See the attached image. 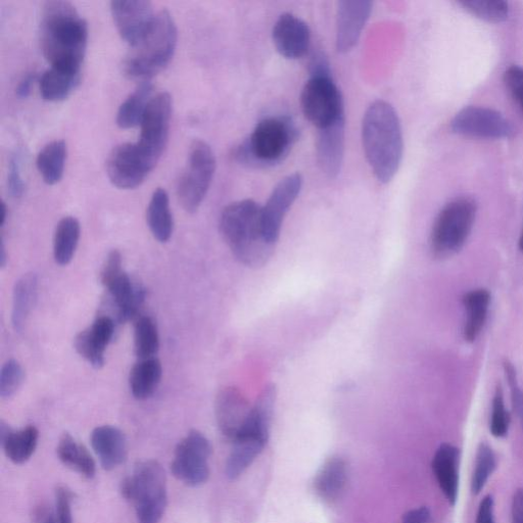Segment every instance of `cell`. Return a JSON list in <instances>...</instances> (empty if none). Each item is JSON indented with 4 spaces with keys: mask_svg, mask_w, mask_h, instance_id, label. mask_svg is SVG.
<instances>
[{
    "mask_svg": "<svg viewBox=\"0 0 523 523\" xmlns=\"http://www.w3.org/2000/svg\"><path fill=\"white\" fill-rule=\"evenodd\" d=\"M87 40V23L72 4L58 0L44 5L40 43L52 67L81 71Z\"/></svg>",
    "mask_w": 523,
    "mask_h": 523,
    "instance_id": "1",
    "label": "cell"
},
{
    "mask_svg": "<svg viewBox=\"0 0 523 523\" xmlns=\"http://www.w3.org/2000/svg\"><path fill=\"white\" fill-rule=\"evenodd\" d=\"M365 157L379 182L389 183L403 159L404 139L399 116L385 101H376L366 110L362 122Z\"/></svg>",
    "mask_w": 523,
    "mask_h": 523,
    "instance_id": "2",
    "label": "cell"
},
{
    "mask_svg": "<svg viewBox=\"0 0 523 523\" xmlns=\"http://www.w3.org/2000/svg\"><path fill=\"white\" fill-rule=\"evenodd\" d=\"M220 231L234 257L249 267L264 266L275 246L269 243L262 226V207L253 200L228 205L220 217Z\"/></svg>",
    "mask_w": 523,
    "mask_h": 523,
    "instance_id": "3",
    "label": "cell"
},
{
    "mask_svg": "<svg viewBox=\"0 0 523 523\" xmlns=\"http://www.w3.org/2000/svg\"><path fill=\"white\" fill-rule=\"evenodd\" d=\"M177 27L168 11H161L142 39L131 47L123 70L139 82L151 81L170 64L176 51Z\"/></svg>",
    "mask_w": 523,
    "mask_h": 523,
    "instance_id": "4",
    "label": "cell"
},
{
    "mask_svg": "<svg viewBox=\"0 0 523 523\" xmlns=\"http://www.w3.org/2000/svg\"><path fill=\"white\" fill-rule=\"evenodd\" d=\"M298 138V128L288 117L260 121L252 134L234 151L237 162L251 167H271L287 158Z\"/></svg>",
    "mask_w": 523,
    "mask_h": 523,
    "instance_id": "5",
    "label": "cell"
},
{
    "mask_svg": "<svg viewBox=\"0 0 523 523\" xmlns=\"http://www.w3.org/2000/svg\"><path fill=\"white\" fill-rule=\"evenodd\" d=\"M310 71L311 77L302 91L301 106L306 119L322 130L345 119L344 101L323 55H315Z\"/></svg>",
    "mask_w": 523,
    "mask_h": 523,
    "instance_id": "6",
    "label": "cell"
},
{
    "mask_svg": "<svg viewBox=\"0 0 523 523\" xmlns=\"http://www.w3.org/2000/svg\"><path fill=\"white\" fill-rule=\"evenodd\" d=\"M122 496L132 502L138 523H160L167 507V480L155 460L139 462L121 484Z\"/></svg>",
    "mask_w": 523,
    "mask_h": 523,
    "instance_id": "7",
    "label": "cell"
},
{
    "mask_svg": "<svg viewBox=\"0 0 523 523\" xmlns=\"http://www.w3.org/2000/svg\"><path fill=\"white\" fill-rule=\"evenodd\" d=\"M273 410L274 404L267 399H259L253 406L243 431L232 441L233 447L225 467L228 479H239L264 450Z\"/></svg>",
    "mask_w": 523,
    "mask_h": 523,
    "instance_id": "8",
    "label": "cell"
},
{
    "mask_svg": "<svg viewBox=\"0 0 523 523\" xmlns=\"http://www.w3.org/2000/svg\"><path fill=\"white\" fill-rule=\"evenodd\" d=\"M478 214V205L470 198H459L439 213L432 230L431 246L440 259L457 254L466 244Z\"/></svg>",
    "mask_w": 523,
    "mask_h": 523,
    "instance_id": "9",
    "label": "cell"
},
{
    "mask_svg": "<svg viewBox=\"0 0 523 523\" xmlns=\"http://www.w3.org/2000/svg\"><path fill=\"white\" fill-rule=\"evenodd\" d=\"M215 170L216 159L211 147L203 140H195L177 185L178 201L186 212L199 210L209 192Z\"/></svg>",
    "mask_w": 523,
    "mask_h": 523,
    "instance_id": "10",
    "label": "cell"
},
{
    "mask_svg": "<svg viewBox=\"0 0 523 523\" xmlns=\"http://www.w3.org/2000/svg\"><path fill=\"white\" fill-rule=\"evenodd\" d=\"M212 447L200 432H190L177 446L171 471L174 477L190 487L205 484L210 477L209 459Z\"/></svg>",
    "mask_w": 523,
    "mask_h": 523,
    "instance_id": "11",
    "label": "cell"
},
{
    "mask_svg": "<svg viewBox=\"0 0 523 523\" xmlns=\"http://www.w3.org/2000/svg\"><path fill=\"white\" fill-rule=\"evenodd\" d=\"M158 160L136 144L116 147L107 162L110 181L120 189H134L155 169Z\"/></svg>",
    "mask_w": 523,
    "mask_h": 523,
    "instance_id": "12",
    "label": "cell"
},
{
    "mask_svg": "<svg viewBox=\"0 0 523 523\" xmlns=\"http://www.w3.org/2000/svg\"><path fill=\"white\" fill-rule=\"evenodd\" d=\"M171 117V95L161 92L151 100L140 123L141 132L137 144L158 161L168 144Z\"/></svg>",
    "mask_w": 523,
    "mask_h": 523,
    "instance_id": "13",
    "label": "cell"
},
{
    "mask_svg": "<svg viewBox=\"0 0 523 523\" xmlns=\"http://www.w3.org/2000/svg\"><path fill=\"white\" fill-rule=\"evenodd\" d=\"M454 133L482 139H504L512 136L511 123L498 111L485 107H466L451 121Z\"/></svg>",
    "mask_w": 523,
    "mask_h": 523,
    "instance_id": "14",
    "label": "cell"
},
{
    "mask_svg": "<svg viewBox=\"0 0 523 523\" xmlns=\"http://www.w3.org/2000/svg\"><path fill=\"white\" fill-rule=\"evenodd\" d=\"M303 177L294 173L284 177L274 187L264 207H262V226L269 243L276 245L285 215L288 214L300 196Z\"/></svg>",
    "mask_w": 523,
    "mask_h": 523,
    "instance_id": "15",
    "label": "cell"
},
{
    "mask_svg": "<svg viewBox=\"0 0 523 523\" xmlns=\"http://www.w3.org/2000/svg\"><path fill=\"white\" fill-rule=\"evenodd\" d=\"M111 12L119 34L130 47L148 33L156 18L153 5L145 0L112 2Z\"/></svg>",
    "mask_w": 523,
    "mask_h": 523,
    "instance_id": "16",
    "label": "cell"
},
{
    "mask_svg": "<svg viewBox=\"0 0 523 523\" xmlns=\"http://www.w3.org/2000/svg\"><path fill=\"white\" fill-rule=\"evenodd\" d=\"M372 3L367 0H345L338 5L336 44L339 53H349L358 43L370 18Z\"/></svg>",
    "mask_w": 523,
    "mask_h": 523,
    "instance_id": "17",
    "label": "cell"
},
{
    "mask_svg": "<svg viewBox=\"0 0 523 523\" xmlns=\"http://www.w3.org/2000/svg\"><path fill=\"white\" fill-rule=\"evenodd\" d=\"M277 52L285 59L298 60L304 57L310 47L311 31L299 17L287 13L276 21L272 31Z\"/></svg>",
    "mask_w": 523,
    "mask_h": 523,
    "instance_id": "18",
    "label": "cell"
},
{
    "mask_svg": "<svg viewBox=\"0 0 523 523\" xmlns=\"http://www.w3.org/2000/svg\"><path fill=\"white\" fill-rule=\"evenodd\" d=\"M252 409L239 389L228 387L220 391L216 398L215 412L223 436L234 441L243 431Z\"/></svg>",
    "mask_w": 523,
    "mask_h": 523,
    "instance_id": "19",
    "label": "cell"
},
{
    "mask_svg": "<svg viewBox=\"0 0 523 523\" xmlns=\"http://www.w3.org/2000/svg\"><path fill=\"white\" fill-rule=\"evenodd\" d=\"M115 335V321L110 316H100L93 324L79 332L74 340L77 353L92 367L101 369L106 363V350Z\"/></svg>",
    "mask_w": 523,
    "mask_h": 523,
    "instance_id": "20",
    "label": "cell"
},
{
    "mask_svg": "<svg viewBox=\"0 0 523 523\" xmlns=\"http://www.w3.org/2000/svg\"><path fill=\"white\" fill-rule=\"evenodd\" d=\"M345 119L319 130L317 160L321 171L329 178H336L342 170L345 155Z\"/></svg>",
    "mask_w": 523,
    "mask_h": 523,
    "instance_id": "21",
    "label": "cell"
},
{
    "mask_svg": "<svg viewBox=\"0 0 523 523\" xmlns=\"http://www.w3.org/2000/svg\"><path fill=\"white\" fill-rule=\"evenodd\" d=\"M106 290H108L116 307L117 318L120 323L135 318L146 300V290L141 285L134 284L125 272L110 282Z\"/></svg>",
    "mask_w": 523,
    "mask_h": 523,
    "instance_id": "22",
    "label": "cell"
},
{
    "mask_svg": "<svg viewBox=\"0 0 523 523\" xmlns=\"http://www.w3.org/2000/svg\"><path fill=\"white\" fill-rule=\"evenodd\" d=\"M91 446L106 470L115 469L127 458L126 438L115 426L97 427L91 434Z\"/></svg>",
    "mask_w": 523,
    "mask_h": 523,
    "instance_id": "23",
    "label": "cell"
},
{
    "mask_svg": "<svg viewBox=\"0 0 523 523\" xmlns=\"http://www.w3.org/2000/svg\"><path fill=\"white\" fill-rule=\"evenodd\" d=\"M460 450L451 444H442L433 459L437 482L448 502L455 506L459 493Z\"/></svg>",
    "mask_w": 523,
    "mask_h": 523,
    "instance_id": "24",
    "label": "cell"
},
{
    "mask_svg": "<svg viewBox=\"0 0 523 523\" xmlns=\"http://www.w3.org/2000/svg\"><path fill=\"white\" fill-rule=\"evenodd\" d=\"M349 471L341 457L329 458L319 470L315 479V490L325 501L338 500L348 484Z\"/></svg>",
    "mask_w": 523,
    "mask_h": 523,
    "instance_id": "25",
    "label": "cell"
},
{
    "mask_svg": "<svg viewBox=\"0 0 523 523\" xmlns=\"http://www.w3.org/2000/svg\"><path fill=\"white\" fill-rule=\"evenodd\" d=\"M38 438V430L33 425L14 432L5 422L0 424V443H2L7 457L15 464H23L32 457Z\"/></svg>",
    "mask_w": 523,
    "mask_h": 523,
    "instance_id": "26",
    "label": "cell"
},
{
    "mask_svg": "<svg viewBox=\"0 0 523 523\" xmlns=\"http://www.w3.org/2000/svg\"><path fill=\"white\" fill-rule=\"evenodd\" d=\"M462 302L466 312L463 337L466 342L473 343L480 337L486 324L491 294L485 289L473 290L463 296Z\"/></svg>",
    "mask_w": 523,
    "mask_h": 523,
    "instance_id": "27",
    "label": "cell"
},
{
    "mask_svg": "<svg viewBox=\"0 0 523 523\" xmlns=\"http://www.w3.org/2000/svg\"><path fill=\"white\" fill-rule=\"evenodd\" d=\"M163 375V367L159 359L139 360L131 369L129 387L136 400H147L157 391Z\"/></svg>",
    "mask_w": 523,
    "mask_h": 523,
    "instance_id": "28",
    "label": "cell"
},
{
    "mask_svg": "<svg viewBox=\"0 0 523 523\" xmlns=\"http://www.w3.org/2000/svg\"><path fill=\"white\" fill-rule=\"evenodd\" d=\"M81 71L52 67L40 79V93L43 100L58 103L65 101L79 85Z\"/></svg>",
    "mask_w": 523,
    "mask_h": 523,
    "instance_id": "29",
    "label": "cell"
},
{
    "mask_svg": "<svg viewBox=\"0 0 523 523\" xmlns=\"http://www.w3.org/2000/svg\"><path fill=\"white\" fill-rule=\"evenodd\" d=\"M38 294V278L34 273L23 275L15 284L13 295L12 323L21 332L32 312Z\"/></svg>",
    "mask_w": 523,
    "mask_h": 523,
    "instance_id": "30",
    "label": "cell"
},
{
    "mask_svg": "<svg viewBox=\"0 0 523 523\" xmlns=\"http://www.w3.org/2000/svg\"><path fill=\"white\" fill-rule=\"evenodd\" d=\"M147 221L158 242L162 244L169 242L173 234L174 221L169 196L165 189L155 190L148 207Z\"/></svg>",
    "mask_w": 523,
    "mask_h": 523,
    "instance_id": "31",
    "label": "cell"
},
{
    "mask_svg": "<svg viewBox=\"0 0 523 523\" xmlns=\"http://www.w3.org/2000/svg\"><path fill=\"white\" fill-rule=\"evenodd\" d=\"M153 89L151 81L138 84L137 88L119 108L116 121L120 128L130 129L140 125L153 99Z\"/></svg>",
    "mask_w": 523,
    "mask_h": 523,
    "instance_id": "32",
    "label": "cell"
},
{
    "mask_svg": "<svg viewBox=\"0 0 523 523\" xmlns=\"http://www.w3.org/2000/svg\"><path fill=\"white\" fill-rule=\"evenodd\" d=\"M67 144L64 140H55L46 145L38 154L36 166L43 181L49 185L59 183L65 172Z\"/></svg>",
    "mask_w": 523,
    "mask_h": 523,
    "instance_id": "33",
    "label": "cell"
},
{
    "mask_svg": "<svg viewBox=\"0 0 523 523\" xmlns=\"http://www.w3.org/2000/svg\"><path fill=\"white\" fill-rule=\"evenodd\" d=\"M80 235V223L75 217L68 216L59 222L54 237V257L57 264L66 266L71 263Z\"/></svg>",
    "mask_w": 523,
    "mask_h": 523,
    "instance_id": "34",
    "label": "cell"
},
{
    "mask_svg": "<svg viewBox=\"0 0 523 523\" xmlns=\"http://www.w3.org/2000/svg\"><path fill=\"white\" fill-rule=\"evenodd\" d=\"M59 459L67 467L77 471L83 477L92 479L95 474V462L88 450L78 444L70 434H64L58 445Z\"/></svg>",
    "mask_w": 523,
    "mask_h": 523,
    "instance_id": "35",
    "label": "cell"
},
{
    "mask_svg": "<svg viewBox=\"0 0 523 523\" xmlns=\"http://www.w3.org/2000/svg\"><path fill=\"white\" fill-rule=\"evenodd\" d=\"M160 349V337L155 321L149 316L138 317L134 325V352L139 360L155 358Z\"/></svg>",
    "mask_w": 523,
    "mask_h": 523,
    "instance_id": "36",
    "label": "cell"
},
{
    "mask_svg": "<svg viewBox=\"0 0 523 523\" xmlns=\"http://www.w3.org/2000/svg\"><path fill=\"white\" fill-rule=\"evenodd\" d=\"M458 4L474 17L489 23H503L510 14L509 4L504 0H460Z\"/></svg>",
    "mask_w": 523,
    "mask_h": 523,
    "instance_id": "37",
    "label": "cell"
},
{
    "mask_svg": "<svg viewBox=\"0 0 523 523\" xmlns=\"http://www.w3.org/2000/svg\"><path fill=\"white\" fill-rule=\"evenodd\" d=\"M496 467L497 459L493 449L488 444L482 443L478 449L471 478V492L473 495L482 493Z\"/></svg>",
    "mask_w": 523,
    "mask_h": 523,
    "instance_id": "38",
    "label": "cell"
},
{
    "mask_svg": "<svg viewBox=\"0 0 523 523\" xmlns=\"http://www.w3.org/2000/svg\"><path fill=\"white\" fill-rule=\"evenodd\" d=\"M25 372L15 359L5 363L0 372V397L9 399L16 394L24 382Z\"/></svg>",
    "mask_w": 523,
    "mask_h": 523,
    "instance_id": "39",
    "label": "cell"
},
{
    "mask_svg": "<svg viewBox=\"0 0 523 523\" xmlns=\"http://www.w3.org/2000/svg\"><path fill=\"white\" fill-rule=\"evenodd\" d=\"M510 426V414L504 403L501 387L497 388L492 407L490 431L495 438L502 439L508 435Z\"/></svg>",
    "mask_w": 523,
    "mask_h": 523,
    "instance_id": "40",
    "label": "cell"
},
{
    "mask_svg": "<svg viewBox=\"0 0 523 523\" xmlns=\"http://www.w3.org/2000/svg\"><path fill=\"white\" fill-rule=\"evenodd\" d=\"M504 82L513 101L523 114V67L513 65L504 73Z\"/></svg>",
    "mask_w": 523,
    "mask_h": 523,
    "instance_id": "41",
    "label": "cell"
},
{
    "mask_svg": "<svg viewBox=\"0 0 523 523\" xmlns=\"http://www.w3.org/2000/svg\"><path fill=\"white\" fill-rule=\"evenodd\" d=\"M73 493L66 487H59L56 491V507L58 523H73L71 503Z\"/></svg>",
    "mask_w": 523,
    "mask_h": 523,
    "instance_id": "42",
    "label": "cell"
},
{
    "mask_svg": "<svg viewBox=\"0 0 523 523\" xmlns=\"http://www.w3.org/2000/svg\"><path fill=\"white\" fill-rule=\"evenodd\" d=\"M122 256L117 250L109 253L101 272V281L106 288L107 285L123 273Z\"/></svg>",
    "mask_w": 523,
    "mask_h": 523,
    "instance_id": "43",
    "label": "cell"
},
{
    "mask_svg": "<svg viewBox=\"0 0 523 523\" xmlns=\"http://www.w3.org/2000/svg\"><path fill=\"white\" fill-rule=\"evenodd\" d=\"M8 185L13 198H21L24 193V181L21 175L18 157L14 156L10 162Z\"/></svg>",
    "mask_w": 523,
    "mask_h": 523,
    "instance_id": "44",
    "label": "cell"
},
{
    "mask_svg": "<svg viewBox=\"0 0 523 523\" xmlns=\"http://www.w3.org/2000/svg\"><path fill=\"white\" fill-rule=\"evenodd\" d=\"M495 501L488 495L481 501L475 523H496L494 515Z\"/></svg>",
    "mask_w": 523,
    "mask_h": 523,
    "instance_id": "45",
    "label": "cell"
},
{
    "mask_svg": "<svg viewBox=\"0 0 523 523\" xmlns=\"http://www.w3.org/2000/svg\"><path fill=\"white\" fill-rule=\"evenodd\" d=\"M431 511L427 507H419L408 511L402 520V523H429Z\"/></svg>",
    "mask_w": 523,
    "mask_h": 523,
    "instance_id": "46",
    "label": "cell"
},
{
    "mask_svg": "<svg viewBox=\"0 0 523 523\" xmlns=\"http://www.w3.org/2000/svg\"><path fill=\"white\" fill-rule=\"evenodd\" d=\"M511 523H523V488L518 489L511 505Z\"/></svg>",
    "mask_w": 523,
    "mask_h": 523,
    "instance_id": "47",
    "label": "cell"
},
{
    "mask_svg": "<svg viewBox=\"0 0 523 523\" xmlns=\"http://www.w3.org/2000/svg\"><path fill=\"white\" fill-rule=\"evenodd\" d=\"M36 80L35 74H29L22 79L17 87V95L20 99H26L31 92L32 85Z\"/></svg>",
    "mask_w": 523,
    "mask_h": 523,
    "instance_id": "48",
    "label": "cell"
},
{
    "mask_svg": "<svg viewBox=\"0 0 523 523\" xmlns=\"http://www.w3.org/2000/svg\"><path fill=\"white\" fill-rule=\"evenodd\" d=\"M37 523H58V521L52 513L41 512L38 515Z\"/></svg>",
    "mask_w": 523,
    "mask_h": 523,
    "instance_id": "49",
    "label": "cell"
},
{
    "mask_svg": "<svg viewBox=\"0 0 523 523\" xmlns=\"http://www.w3.org/2000/svg\"><path fill=\"white\" fill-rule=\"evenodd\" d=\"M8 262V256L6 253V248L4 241H2V246H0V267L4 268Z\"/></svg>",
    "mask_w": 523,
    "mask_h": 523,
    "instance_id": "50",
    "label": "cell"
},
{
    "mask_svg": "<svg viewBox=\"0 0 523 523\" xmlns=\"http://www.w3.org/2000/svg\"><path fill=\"white\" fill-rule=\"evenodd\" d=\"M2 211H3L2 227H4L7 222V216H8V210H7V206L5 203H3Z\"/></svg>",
    "mask_w": 523,
    "mask_h": 523,
    "instance_id": "51",
    "label": "cell"
},
{
    "mask_svg": "<svg viewBox=\"0 0 523 523\" xmlns=\"http://www.w3.org/2000/svg\"><path fill=\"white\" fill-rule=\"evenodd\" d=\"M519 249L521 252H523V227H522V230H521V234H520V237H519Z\"/></svg>",
    "mask_w": 523,
    "mask_h": 523,
    "instance_id": "52",
    "label": "cell"
}]
</instances>
